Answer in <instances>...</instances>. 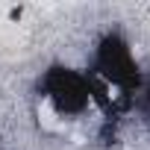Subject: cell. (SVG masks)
Listing matches in <instances>:
<instances>
[{
    "label": "cell",
    "mask_w": 150,
    "mask_h": 150,
    "mask_svg": "<svg viewBox=\"0 0 150 150\" xmlns=\"http://www.w3.org/2000/svg\"><path fill=\"white\" fill-rule=\"evenodd\" d=\"M41 94L59 115H83L94 100V86L86 74L56 65L41 77Z\"/></svg>",
    "instance_id": "1"
}]
</instances>
